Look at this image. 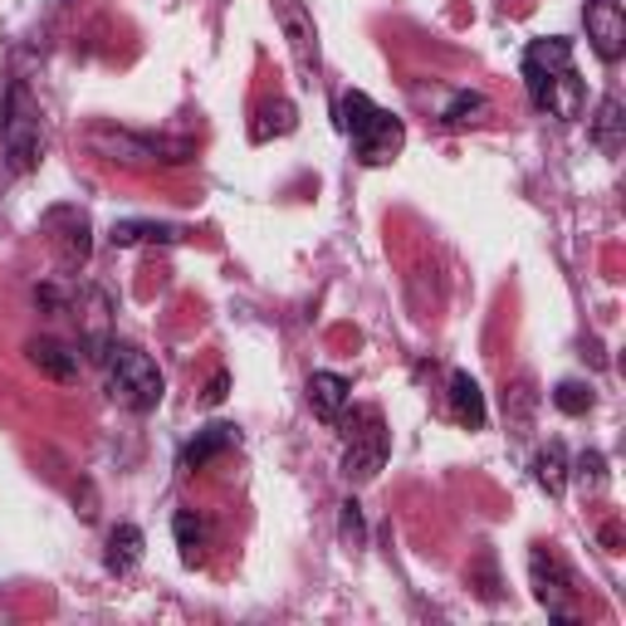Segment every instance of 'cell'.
I'll use <instances>...</instances> for the list:
<instances>
[{
	"mask_svg": "<svg viewBox=\"0 0 626 626\" xmlns=\"http://www.w3.org/2000/svg\"><path fill=\"white\" fill-rule=\"evenodd\" d=\"M108 391L127 411H152L162 401V372L142 348H113L108 352Z\"/></svg>",
	"mask_w": 626,
	"mask_h": 626,
	"instance_id": "6da1fadb",
	"label": "cell"
},
{
	"mask_svg": "<svg viewBox=\"0 0 626 626\" xmlns=\"http://www.w3.org/2000/svg\"><path fill=\"white\" fill-rule=\"evenodd\" d=\"M274 20H279L284 39H289V54L299 64V74L313 78L323 68V54H318V25H313L309 5L303 0H274Z\"/></svg>",
	"mask_w": 626,
	"mask_h": 626,
	"instance_id": "7a4b0ae2",
	"label": "cell"
},
{
	"mask_svg": "<svg viewBox=\"0 0 626 626\" xmlns=\"http://www.w3.org/2000/svg\"><path fill=\"white\" fill-rule=\"evenodd\" d=\"M45 230H49V245H54V260L59 270H78V264L88 260V250H93V225H88V215L78 211V205H54V211H45Z\"/></svg>",
	"mask_w": 626,
	"mask_h": 626,
	"instance_id": "3957f363",
	"label": "cell"
},
{
	"mask_svg": "<svg viewBox=\"0 0 626 626\" xmlns=\"http://www.w3.org/2000/svg\"><path fill=\"white\" fill-rule=\"evenodd\" d=\"M5 156L15 172H29L39 162V117L29 108L25 88H10V108H5Z\"/></svg>",
	"mask_w": 626,
	"mask_h": 626,
	"instance_id": "277c9868",
	"label": "cell"
},
{
	"mask_svg": "<svg viewBox=\"0 0 626 626\" xmlns=\"http://www.w3.org/2000/svg\"><path fill=\"white\" fill-rule=\"evenodd\" d=\"M88 142L113 162H186L191 147L186 142H152V137H133V133H113V127H93Z\"/></svg>",
	"mask_w": 626,
	"mask_h": 626,
	"instance_id": "5b68a950",
	"label": "cell"
},
{
	"mask_svg": "<svg viewBox=\"0 0 626 626\" xmlns=\"http://www.w3.org/2000/svg\"><path fill=\"white\" fill-rule=\"evenodd\" d=\"M528 573H534V597L548 606V616L553 622H573V573L553 553H543V548H534Z\"/></svg>",
	"mask_w": 626,
	"mask_h": 626,
	"instance_id": "8992f818",
	"label": "cell"
},
{
	"mask_svg": "<svg viewBox=\"0 0 626 626\" xmlns=\"http://www.w3.org/2000/svg\"><path fill=\"white\" fill-rule=\"evenodd\" d=\"M583 20H587V39H592L597 59L616 64V59H622V49H626V15H622V0H587Z\"/></svg>",
	"mask_w": 626,
	"mask_h": 626,
	"instance_id": "52a82bcc",
	"label": "cell"
},
{
	"mask_svg": "<svg viewBox=\"0 0 626 626\" xmlns=\"http://www.w3.org/2000/svg\"><path fill=\"white\" fill-rule=\"evenodd\" d=\"M381 465H387V430H381V421L367 411V430H352V440H348L342 475H348L352 485H367Z\"/></svg>",
	"mask_w": 626,
	"mask_h": 626,
	"instance_id": "ba28073f",
	"label": "cell"
},
{
	"mask_svg": "<svg viewBox=\"0 0 626 626\" xmlns=\"http://www.w3.org/2000/svg\"><path fill=\"white\" fill-rule=\"evenodd\" d=\"M563 68H573V45L567 39H534L524 54V84H528V98H543L548 78L563 74Z\"/></svg>",
	"mask_w": 626,
	"mask_h": 626,
	"instance_id": "9c48e42d",
	"label": "cell"
},
{
	"mask_svg": "<svg viewBox=\"0 0 626 626\" xmlns=\"http://www.w3.org/2000/svg\"><path fill=\"white\" fill-rule=\"evenodd\" d=\"M352 142H358V156H362L367 166H387L391 156L401 152V142H406V127H401V117L377 113L358 137H352Z\"/></svg>",
	"mask_w": 626,
	"mask_h": 626,
	"instance_id": "30bf717a",
	"label": "cell"
},
{
	"mask_svg": "<svg viewBox=\"0 0 626 626\" xmlns=\"http://www.w3.org/2000/svg\"><path fill=\"white\" fill-rule=\"evenodd\" d=\"M25 358L35 362L45 377H54V381H74L78 377V352L68 348V342H59V338H29Z\"/></svg>",
	"mask_w": 626,
	"mask_h": 626,
	"instance_id": "8fae6325",
	"label": "cell"
},
{
	"mask_svg": "<svg viewBox=\"0 0 626 626\" xmlns=\"http://www.w3.org/2000/svg\"><path fill=\"white\" fill-rule=\"evenodd\" d=\"M538 108L553 117H563V123H573V117H583V78L573 74V68H563V74L548 78L543 98H538Z\"/></svg>",
	"mask_w": 626,
	"mask_h": 626,
	"instance_id": "7c38bea8",
	"label": "cell"
},
{
	"mask_svg": "<svg viewBox=\"0 0 626 626\" xmlns=\"http://www.w3.org/2000/svg\"><path fill=\"white\" fill-rule=\"evenodd\" d=\"M348 397H352V387H348V377H338V372H313V377H309V406H313V416L338 421L342 406H348Z\"/></svg>",
	"mask_w": 626,
	"mask_h": 626,
	"instance_id": "4fadbf2b",
	"label": "cell"
},
{
	"mask_svg": "<svg viewBox=\"0 0 626 626\" xmlns=\"http://www.w3.org/2000/svg\"><path fill=\"white\" fill-rule=\"evenodd\" d=\"M450 411H455V421L470 430L485 426V391H479V381L470 377V372H455V377H450Z\"/></svg>",
	"mask_w": 626,
	"mask_h": 626,
	"instance_id": "5bb4252c",
	"label": "cell"
},
{
	"mask_svg": "<svg viewBox=\"0 0 626 626\" xmlns=\"http://www.w3.org/2000/svg\"><path fill=\"white\" fill-rule=\"evenodd\" d=\"M142 240L181 245L186 230H181V225H166V221H117L113 225V245H142Z\"/></svg>",
	"mask_w": 626,
	"mask_h": 626,
	"instance_id": "9a60e30c",
	"label": "cell"
},
{
	"mask_svg": "<svg viewBox=\"0 0 626 626\" xmlns=\"http://www.w3.org/2000/svg\"><path fill=\"white\" fill-rule=\"evenodd\" d=\"M534 479H538V489H543L548 499H558L567 489V455H563L558 440H548V446L534 455Z\"/></svg>",
	"mask_w": 626,
	"mask_h": 626,
	"instance_id": "2e32d148",
	"label": "cell"
},
{
	"mask_svg": "<svg viewBox=\"0 0 626 626\" xmlns=\"http://www.w3.org/2000/svg\"><path fill=\"white\" fill-rule=\"evenodd\" d=\"M137 558H142V528L117 524L113 534H108V567H113V573H133Z\"/></svg>",
	"mask_w": 626,
	"mask_h": 626,
	"instance_id": "e0dca14e",
	"label": "cell"
},
{
	"mask_svg": "<svg viewBox=\"0 0 626 626\" xmlns=\"http://www.w3.org/2000/svg\"><path fill=\"white\" fill-rule=\"evenodd\" d=\"M293 127H299V117H293V103H289V98H270V103L260 108V123H254V142L289 137Z\"/></svg>",
	"mask_w": 626,
	"mask_h": 626,
	"instance_id": "ac0fdd59",
	"label": "cell"
},
{
	"mask_svg": "<svg viewBox=\"0 0 626 626\" xmlns=\"http://www.w3.org/2000/svg\"><path fill=\"white\" fill-rule=\"evenodd\" d=\"M622 103H616V98H602V103H597V123H592V137H597V147H602V152H622Z\"/></svg>",
	"mask_w": 626,
	"mask_h": 626,
	"instance_id": "d6986e66",
	"label": "cell"
},
{
	"mask_svg": "<svg viewBox=\"0 0 626 626\" xmlns=\"http://www.w3.org/2000/svg\"><path fill=\"white\" fill-rule=\"evenodd\" d=\"M235 446V426H205L201 436L191 440V446H186V465H205V460L211 455H221V450H230Z\"/></svg>",
	"mask_w": 626,
	"mask_h": 626,
	"instance_id": "ffe728a7",
	"label": "cell"
},
{
	"mask_svg": "<svg viewBox=\"0 0 626 626\" xmlns=\"http://www.w3.org/2000/svg\"><path fill=\"white\" fill-rule=\"evenodd\" d=\"M381 113V108L377 103H372V98L367 93H358V88H352V93H342V103H338V117H342V133H352V137H358L362 133V127H367L372 123V117H377Z\"/></svg>",
	"mask_w": 626,
	"mask_h": 626,
	"instance_id": "44dd1931",
	"label": "cell"
},
{
	"mask_svg": "<svg viewBox=\"0 0 626 626\" xmlns=\"http://www.w3.org/2000/svg\"><path fill=\"white\" fill-rule=\"evenodd\" d=\"M504 411H509V421H514V436H524V430H528V411H534V381L518 377L514 391H504Z\"/></svg>",
	"mask_w": 626,
	"mask_h": 626,
	"instance_id": "7402d4cb",
	"label": "cell"
},
{
	"mask_svg": "<svg viewBox=\"0 0 626 626\" xmlns=\"http://www.w3.org/2000/svg\"><path fill=\"white\" fill-rule=\"evenodd\" d=\"M103 313H108V299H103L98 289H88L74 318H84V323H88V342H93V348H103V342H108V333H103Z\"/></svg>",
	"mask_w": 626,
	"mask_h": 626,
	"instance_id": "603a6c76",
	"label": "cell"
},
{
	"mask_svg": "<svg viewBox=\"0 0 626 626\" xmlns=\"http://www.w3.org/2000/svg\"><path fill=\"white\" fill-rule=\"evenodd\" d=\"M592 387L587 381H558L553 387V406L567 411V416H583V411H592Z\"/></svg>",
	"mask_w": 626,
	"mask_h": 626,
	"instance_id": "cb8c5ba5",
	"label": "cell"
},
{
	"mask_svg": "<svg viewBox=\"0 0 626 626\" xmlns=\"http://www.w3.org/2000/svg\"><path fill=\"white\" fill-rule=\"evenodd\" d=\"M489 113L485 93H455L446 108V127H465V123H479V117Z\"/></svg>",
	"mask_w": 626,
	"mask_h": 626,
	"instance_id": "d4e9b609",
	"label": "cell"
},
{
	"mask_svg": "<svg viewBox=\"0 0 626 626\" xmlns=\"http://www.w3.org/2000/svg\"><path fill=\"white\" fill-rule=\"evenodd\" d=\"M176 548H181V558L186 563H196V553H201V543H205V524L196 514H176Z\"/></svg>",
	"mask_w": 626,
	"mask_h": 626,
	"instance_id": "484cf974",
	"label": "cell"
},
{
	"mask_svg": "<svg viewBox=\"0 0 626 626\" xmlns=\"http://www.w3.org/2000/svg\"><path fill=\"white\" fill-rule=\"evenodd\" d=\"M577 479H583L587 494H602L606 489V455L602 450H583V455H577Z\"/></svg>",
	"mask_w": 626,
	"mask_h": 626,
	"instance_id": "4316f807",
	"label": "cell"
},
{
	"mask_svg": "<svg viewBox=\"0 0 626 626\" xmlns=\"http://www.w3.org/2000/svg\"><path fill=\"white\" fill-rule=\"evenodd\" d=\"M342 543H352V548H362V504L358 499H348V504H342Z\"/></svg>",
	"mask_w": 626,
	"mask_h": 626,
	"instance_id": "83f0119b",
	"label": "cell"
},
{
	"mask_svg": "<svg viewBox=\"0 0 626 626\" xmlns=\"http://www.w3.org/2000/svg\"><path fill=\"white\" fill-rule=\"evenodd\" d=\"M479 577H485V587H479V597H485V602H494L499 597V577H494V558H479Z\"/></svg>",
	"mask_w": 626,
	"mask_h": 626,
	"instance_id": "f1b7e54d",
	"label": "cell"
},
{
	"mask_svg": "<svg viewBox=\"0 0 626 626\" xmlns=\"http://www.w3.org/2000/svg\"><path fill=\"white\" fill-rule=\"evenodd\" d=\"M35 303H39V309H49V313H64V309H68V303H64V293H59L54 284H45V289H35Z\"/></svg>",
	"mask_w": 626,
	"mask_h": 626,
	"instance_id": "f546056e",
	"label": "cell"
},
{
	"mask_svg": "<svg viewBox=\"0 0 626 626\" xmlns=\"http://www.w3.org/2000/svg\"><path fill=\"white\" fill-rule=\"evenodd\" d=\"M225 391H230V377H225V372H215V377H211V387H205V401H211V406H221V401H225Z\"/></svg>",
	"mask_w": 626,
	"mask_h": 626,
	"instance_id": "4dcf8cb0",
	"label": "cell"
}]
</instances>
